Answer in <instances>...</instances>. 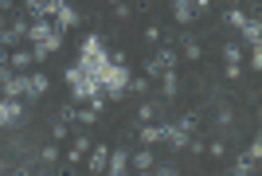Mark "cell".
<instances>
[{
	"mask_svg": "<svg viewBox=\"0 0 262 176\" xmlns=\"http://www.w3.org/2000/svg\"><path fill=\"white\" fill-rule=\"evenodd\" d=\"M157 114H161V110H157V102H149V98L137 106V121H157Z\"/></svg>",
	"mask_w": 262,
	"mask_h": 176,
	"instance_id": "ffe728a7",
	"label": "cell"
},
{
	"mask_svg": "<svg viewBox=\"0 0 262 176\" xmlns=\"http://www.w3.org/2000/svg\"><path fill=\"white\" fill-rule=\"evenodd\" d=\"M157 86H161V102H172L176 94H180V75H176V67H168V71L157 75Z\"/></svg>",
	"mask_w": 262,
	"mask_h": 176,
	"instance_id": "8992f818",
	"label": "cell"
},
{
	"mask_svg": "<svg viewBox=\"0 0 262 176\" xmlns=\"http://www.w3.org/2000/svg\"><path fill=\"white\" fill-rule=\"evenodd\" d=\"M114 16H118V20H125V16H129V4H125V0H121V4H114Z\"/></svg>",
	"mask_w": 262,
	"mask_h": 176,
	"instance_id": "f546056e",
	"label": "cell"
},
{
	"mask_svg": "<svg viewBox=\"0 0 262 176\" xmlns=\"http://www.w3.org/2000/svg\"><path fill=\"white\" fill-rule=\"evenodd\" d=\"M141 39H145V43H149V47H157V43H164V32H161V28H157V24H149Z\"/></svg>",
	"mask_w": 262,
	"mask_h": 176,
	"instance_id": "603a6c76",
	"label": "cell"
},
{
	"mask_svg": "<svg viewBox=\"0 0 262 176\" xmlns=\"http://www.w3.org/2000/svg\"><path fill=\"white\" fill-rule=\"evenodd\" d=\"M239 43L262 47V24H258V16H247V24L239 28Z\"/></svg>",
	"mask_w": 262,
	"mask_h": 176,
	"instance_id": "8fae6325",
	"label": "cell"
},
{
	"mask_svg": "<svg viewBox=\"0 0 262 176\" xmlns=\"http://www.w3.org/2000/svg\"><path fill=\"white\" fill-rule=\"evenodd\" d=\"M47 86H51V78H47L43 71H32V75H28V86H24L28 102H39V98L47 94Z\"/></svg>",
	"mask_w": 262,
	"mask_h": 176,
	"instance_id": "9c48e42d",
	"label": "cell"
},
{
	"mask_svg": "<svg viewBox=\"0 0 262 176\" xmlns=\"http://www.w3.org/2000/svg\"><path fill=\"white\" fill-rule=\"evenodd\" d=\"M35 161H39V165H43V168L59 165V141H47L43 149H39V153H35Z\"/></svg>",
	"mask_w": 262,
	"mask_h": 176,
	"instance_id": "2e32d148",
	"label": "cell"
},
{
	"mask_svg": "<svg viewBox=\"0 0 262 176\" xmlns=\"http://www.w3.org/2000/svg\"><path fill=\"white\" fill-rule=\"evenodd\" d=\"M55 28H63V32H71V28H78V24H82V16H78V8L75 4H71V0H67V4H59V8H55Z\"/></svg>",
	"mask_w": 262,
	"mask_h": 176,
	"instance_id": "ba28073f",
	"label": "cell"
},
{
	"mask_svg": "<svg viewBox=\"0 0 262 176\" xmlns=\"http://www.w3.org/2000/svg\"><path fill=\"white\" fill-rule=\"evenodd\" d=\"M223 75L235 82V78H243V43L239 39H227L223 43Z\"/></svg>",
	"mask_w": 262,
	"mask_h": 176,
	"instance_id": "3957f363",
	"label": "cell"
},
{
	"mask_svg": "<svg viewBox=\"0 0 262 176\" xmlns=\"http://www.w3.org/2000/svg\"><path fill=\"white\" fill-rule=\"evenodd\" d=\"M106 161H110V149H106V145H90V161H86L90 172H106Z\"/></svg>",
	"mask_w": 262,
	"mask_h": 176,
	"instance_id": "9a60e30c",
	"label": "cell"
},
{
	"mask_svg": "<svg viewBox=\"0 0 262 176\" xmlns=\"http://www.w3.org/2000/svg\"><path fill=\"white\" fill-rule=\"evenodd\" d=\"M0 67H8V51L4 47H0Z\"/></svg>",
	"mask_w": 262,
	"mask_h": 176,
	"instance_id": "1f68e13d",
	"label": "cell"
},
{
	"mask_svg": "<svg viewBox=\"0 0 262 176\" xmlns=\"http://www.w3.org/2000/svg\"><path fill=\"white\" fill-rule=\"evenodd\" d=\"M59 4H67V0H47V16H55V8H59Z\"/></svg>",
	"mask_w": 262,
	"mask_h": 176,
	"instance_id": "4dcf8cb0",
	"label": "cell"
},
{
	"mask_svg": "<svg viewBox=\"0 0 262 176\" xmlns=\"http://www.w3.org/2000/svg\"><path fill=\"white\" fill-rule=\"evenodd\" d=\"M172 20L180 24V28H188V24L196 20V12H192V0H172Z\"/></svg>",
	"mask_w": 262,
	"mask_h": 176,
	"instance_id": "5bb4252c",
	"label": "cell"
},
{
	"mask_svg": "<svg viewBox=\"0 0 262 176\" xmlns=\"http://www.w3.org/2000/svg\"><path fill=\"white\" fill-rule=\"evenodd\" d=\"M51 32H55V20H51V16H35V20L28 24V35H24V39L35 47V43H43Z\"/></svg>",
	"mask_w": 262,
	"mask_h": 176,
	"instance_id": "5b68a950",
	"label": "cell"
},
{
	"mask_svg": "<svg viewBox=\"0 0 262 176\" xmlns=\"http://www.w3.org/2000/svg\"><path fill=\"white\" fill-rule=\"evenodd\" d=\"M106 172L110 176H125V172H129V149H125V145H121V149H110Z\"/></svg>",
	"mask_w": 262,
	"mask_h": 176,
	"instance_id": "4fadbf2b",
	"label": "cell"
},
{
	"mask_svg": "<svg viewBox=\"0 0 262 176\" xmlns=\"http://www.w3.org/2000/svg\"><path fill=\"white\" fill-rule=\"evenodd\" d=\"M24 121V106L20 98H4L0 94V129H8V125H20Z\"/></svg>",
	"mask_w": 262,
	"mask_h": 176,
	"instance_id": "277c9868",
	"label": "cell"
},
{
	"mask_svg": "<svg viewBox=\"0 0 262 176\" xmlns=\"http://www.w3.org/2000/svg\"><path fill=\"white\" fill-rule=\"evenodd\" d=\"M153 90V78L145 75V78H129V94H149Z\"/></svg>",
	"mask_w": 262,
	"mask_h": 176,
	"instance_id": "7402d4cb",
	"label": "cell"
},
{
	"mask_svg": "<svg viewBox=\"0 0 262 176\" xmlns=\"http://www.w3.org/2000/svg\"><path fill=\"white\" fill-rule=\"evenodd\" d=\"M0 172H8V161H4V157H0Z\"/></svg>",
	"mask_w": 262,
	"mask_h": 176,
	"instance_id": "836d02e7",
	"label": "cell"
},
{
	"mask_svg": "<svg viewBox=\"0 0 262 176\" xmlns=\"http://www.w3.org/2000/svg\"><path fill=\"white\" fill-rule=\"evenodd\" d=\"M251 71H262V47H251Z\"/></svg>",
	"mask_w": 262,
	"mask_h": 176,
	"instance_id": "f1b7e54d",
	"label": "cell"
},
{
	"mask_svg": "<svg viewBox=\"0 0 262 176\" xmlns=\"http://www.w3.org/2000/svg\"><path fill=\"white\" fill-rule=\"evenodd\" d=\"M67 86H71V102H78V106L102 94V82H98L94 75H86V71H82L78 63L67 67Z\"/></svg>",
	"mask_w": 262,
	"mask_h": 176,
	"instance_id": "7a4b0ae2",
	"label": "cell"
},
{
	"mask_svg": "<svg viewBox=\"0 0 262 176\" xmlns=\"http://www.w3.org/2000/svg\"><path fill=\"white\" fill-rule=\"evenodd\" d=\"M51 137H55V141H67V137H71V125H67L63 118H55V129H51Z\"/></svg>",
	"mask_w": 262,
	"mask_h": 176,
	"instance_id": "d4e9b609",
	"label": "cell"
},
{
	"mask_svg": "<svg viewBox=\"0 0 262 176\" xmlns=\"http://www.w3.org/2000/svg\"><path fill=\"white\" fill-rule=\"evenodd\" d=\"M164 121H141V129H137V141L141 145H161L164 141Z\"/></svg>",
	"mask_w": 262,
	"mask_h": 176,
	"instance_id": "30bf717a",
	"label": "cell"
},
{
	"mask_svg": "<svg viewBox=\"0 0 262 176\" xmlns=\"http://www.w3.org/2000/svg\"><path fill=\"white\" fill-rule=\"evenodd\" d=\"M176 43H180L176 51H180L188 63H204V43H200L196 35H188V32H184V35H176Z\"/></svg>",
	"mask_w": 262,
	"mask_h": 176,
	"instance_id": "52a82bcc",
	"label": "cell"
},
{
	"mask_svg": "<svg viewBox=\"0 0 262 176\" xmlns=\"http://www.w3.org/2000/svg\"><path fill=\"white\" fill-rule=\"evenodd\" d=\"M106 4H121V0H106Z\"/></svg>",
	"mask_w": 262,
	"mask_h": 176,
	"instance_id": "e575fe53",
	"label": "cell"
},
{
	"mask_svg": "<svg viewBox=\"0 0 262 176\" xmlns=\"http://www.w3.org/2000/svg\"><path fill=\"white\" fill-rule=\"evenodd\" d=\"M129 59H110V67L102 71V94H110V98H121V94H129Z\"/></svg>",
	"mask_w": 262,
	"mask_h": 176,
	"instance_id": "6da1fadb",
	"label": "cell"
},
{
	"mask_svg": "<svg viewBox=\"0 0 262 176\" xmlns=\"http://www.w3.org/2000/svg\"><path fill=\"white\" fill-rule=\"evenodd\" d=\"M157 157H153V145H141L137 153H129V168L133 172H153Z\"/></svg>",
	"mask_w": 262,
	"mask_h": 176,
	"instance_id": "7c38bea8",
	"label": "cell"
},
{
	"mask_svg": "<svg viewBox=\"0 0 262 176\" xmlns=\"http://www.w3.org/2000/svg\"><path fill=\"white\" fill-rule=\"evenodd\" d=\"M24 8H28V16H47V0H24Z\"/></svg>",
	"mask_w": 262,
	"mask_h": 176,
	"instance_id": "cb8c5ba5",
	"label": "cell"
},
{
	"mask_svg": "<svg viewBox=\"0 0 262 176\" xmlns=\"http://www.w3.org/2000/svg\"><path fill=\"white\" fill-rule=\"evenodd\" d=\"M192 12H196V16H211L215 4H211V0H192Z\"/></svg>",
	"mask_w": 262,
	"mask_h": 176,
	"instance_id": "4316f807",
	"label": "cell"
},
{
	"mask_svg": "<svg viewBox=\"0 0 262 176\" xmlns=\"http://www.w3.org/2000/svg\"><path fill=\"white\" fill-rule=\"evenodd\" d=\"M204 153H211V157H215V161H219V157H227V145H223V141H219V137H215V141H211V145H204Z\"/></svg>",
	"mask_w": 262,
	"mask_h": 176,
	"instance_id": "83f0119b",
	"label": "cell"
},
{
	"mask_svg": "<svg viewBox=\"0 0 262 176\" xmlns=\"http://www.w3.org/2000/svg\"><path fill=\"white\" fill-rule=\"evenodd\" d=\"M4 28H8V20H4V12H0V32H4Z\"/></svg>",
	"mask_w": 262,
	"mask_h": 176,
	"instance_id": "d6a6232c",
	"label": "cell"
},
{
	"mask_svg": "<svg viewBox=\"0 0 262 176\" xmlns=\"http://www.w3.org/2000/svg\"><path fill=\"white\" fill-rule=\"evenodd\" d=\"M75 121H78V125H94V121H98V110L82 102V110H75Z\"/></svg>",
	"mask_w": 262,
	"mask_h": 176,
	"instance_id": "d6986e66",
	"label": "cell"
},
{
	"mask_svg": "<svg viewBox=\"0 0 262 176\" xmlns=\"http://www.w3.org/2000/svg\"><path fill=\"white\" fill-rule=\"evenodd\" d=\"M71 149L86 157V153H90V137H86V133H75V141H71Z\"/></svg>",
	"mask_w": 262,
	"mask_h": 176,
	"instance_id": "484cf974",
	"label": "cell"
},
{
	"mask_svg": "<svg viewBox=\"0 0 262 176\" xmlns=\"http://www.w3.org/2000/svg\"><path fill=\"white\" fill-rule=\"evenodd\" d=\"M35 59H32V51H24V47H16V51H8V67H16V71H28Z\"/></svg>",
	"mask_w": 262,
	"mask_h": 176,
	"instance_id": "e0dca14e",
	"label": "cell"
},
{
	"mask_svg": "<svg viewBox=\"0 0 262 176\" xmlns=\"http://www.w3.org/2000/svg\"><path fill=\"white\" fill-rule=\"evenodd\" d=\"M231 172H235V176H251V172H258V161H251V157H239V161L231 165Z\"/></svg>",
	"mask_w": 262,
	"mask_h": 176,
	"instance_id": "ac0fdd59",
	"label": "cell"
},
{
	"mask_svg": "<svg viewBox=\"0 0 262 176\" xmlns=\"http://www.w3.org/2000/svg\"><path fill=\"white\" fill-rule=\"evenodd\" d=\"M223 20H227L231 28H235V32H239L243 24H247V12H243V8H227V12H223Z\"/></svg>",
	"mask_w": 262,
	"mask_h": 176,
	"instance_id": "44dd1931",
	"label": "cell"
}]
</instances>
